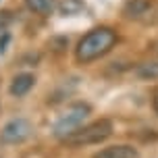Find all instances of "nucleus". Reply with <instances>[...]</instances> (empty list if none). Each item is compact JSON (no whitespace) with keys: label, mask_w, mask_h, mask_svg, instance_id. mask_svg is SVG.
<instances>
[{"label":"nucleus","mask_w":158,"mask_h":158,"mask_svg":"<svg viewBox=\"0 0 158 158\" xmlns=\"http://www.w3.org/2000/svg\"><path fill=\"white\" fill-rule=\"evenodd\" d=\"M117 44V31L110 27H96L92 31H87L83 38L79 40L75 48V58L77 63L87 64L98 60L100 56L108 54Z\"/></svg>","instance_id":"obj_1"},{"label":"nucleus","mask_w":158,"mask_h":158,"mask_svg":"<svg viewBox=\"0 0 158 158\" xmlns=\"http://www.w3.org/2000/svg\"><path fill=\"white\" fill-rule=\"evenodd\" d=\"M152 108H154V112L158 114V87L154 89V94H152Z\"/></svg>","instance_id":"obj_13"},{"label":"nucleus","mask_w":158,"mask_h":158,"mask_svg":"<svg viewBox=\"0 0 158 158\" xmlns=\"http://www.w3.org/2000/svg\"><path fill=\"white\" fill-rule=\"evenodd\" d=\"M25 6L40 17H50L56 10L58 2L56 0H25Z\"/></svg>","instance_id":"obj_8"},{"label":"nucleus","mask_w":158,"mask_h":158,"mask_svg":"<svg viewBox=\"0 0 158 158\" xmlns=\"http://www.w3.org/2000/svg\"><path fill=\"white\" fill-rule=\"evenodd\" d=\"M112 131H114V125L110 118H98L89 125H81L73 133L63 137L60 142L69 148H81V146H92V143H100L104 139H108Z\"/></svg>","instance_id":"obj_2"},{"label":"nucleus","mask_w":158,"mask_h":158,"mask_svg":"<svg viewBox=\"0 0 158 158\" xmlns=\"http://www.w3.org/2000/svg\"><path fill=\"white\" fill-rule=\"evenodd\" d=\"M13 23V13H8V10H2L0 13V33L6 31V27Z\"/></svg>","instance_id":"obj_11"},{"label":"nucleus","mask_w":158,"mask_h":158,"mask_svg":"<svg viewBox=\"0 0 158 158\" xmlns=\"http://www.w3.org/2000/svg\"><path fill=\"white\" fill-rule=\"evenodd\" d=\"M154 10L152 0H127L123 6V15L133 21H148Z\"/></svg>","instance_id":"obj_5"},{"label":"nucleus","mask_w":158,"mask_h":158,"mask_svg":"<svg viewBox=\"0 0 158 158\" xmlns=\"http://www.w3.org/2000/svg\"><path fill=\"white\" fill-rule=\"evenodd\" d=\"M35 85V77L31 73H19L17 77H13L10 85H8V92L13 98H23L31 92V87Z\"/></svg>","instance_id":"obj_6"},{"label":"nucleus","mask_w":158,"mask_h":158,"mask_svg":"<svg viewBox=\"0 0 158 158\" xmlns=\"http://www.w3.org/2000/svg\"><path fill=\"white\" fill-rule=\"evenodd\" d=\"M92 158H139V152L135 150L133 146L117 143V146H108V148L98 150Z\"/></svg>","instance_id":"obj_7"},{"label":"nucleus","mask_w":158,"mask_h":158,"mask_svg":"<svg viewBox=\"0 0 158 158\" xmlns=\"http://www.w3.org/2000/svg\"><path fill=\"white\" fill-rule=\"evenodd\" d=\"M8 42H10V35H8L6 31H2V38H0V54H4V52H6Z\"/></svg>","instance_id":"obj_12"},{"label":"nucleus","mask_w":158,"mask_h":158,"mask_svg":"<svg viewBox=\"0 0 158 158\" xmlns=\"http://www.w3.org/2000/svg\"><path fill=\"white\" fill-rule=\"evenodd\" d=\"M89 112H92V106L85 104V102H75L71 106H67V110L54 123V129H52L54 137L63 139L69 133H73L75 129H79V127L83 125V121L89 117Z\"/></svg>","instance_id":"obj_3"},{"label":"nucleus","mask_w":158,"mask_h":158,"mask_svg":"<svg viewBox=\"0 0 158 158\" xmlns=\"http://www.w3.org/2000/svg\"><path fill=\"white\" fill-rule=\"evenodd\" d=\"M156 52H158V46H156Z\"/></svg>","instance_id":"obj_14"},{"label":"nucleus","mask_w":158,"mask_h":158,"mask_svg":"<svg viewBox=\"0 0 158 158\" xmlns=\"http://www.w3.org/2000/svg\"><path fill=\"white\" fill-rule=\"evenodd\" d=\"M135 75L143 81H154L158 79V60H148L135 67Z\"/></svg>","instance_id":"obj_9"},{"label":"nucleus","mask_w":158,"mask_h":158,"mask_svg":"<svg viewBox=\"0 0 158 158\" xmlns=\"http://www.w3.org/2000/svg\"><path fill=\"white\" fill-rule=\"evenodd\" d=\"M33 135V125L23 117L10 118L6 125L2 127L0 131V142L6 143V146H17V143L27 142L29 137Z\"/></svg>","instance_id":"obj_4"},{"label":"nucleus","mask_w":158,"mask_h":158,"mask_svg":"<svg viewBox=\"0 0 158 158\" xmlns=\"http://www.w3.org/2000/svg\"><path fill=\"white\" fill-rule=\"evenodd\" d=\"M58 8H60L63 15H75V13H79L83 8V2L81 0H63L58 4Z\"/></svg>","instance_id":"obj_10"}]
</instances>
